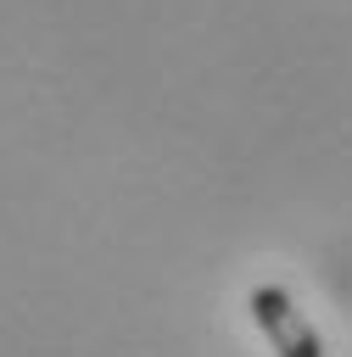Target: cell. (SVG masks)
Instances as JSON below:
<instances>
[{"label": "cell", "instance_id": "6da1fadb", "mask_svg": "<svg viewBox=\"0 0 352 357\" xmlns=\"http://www.w3.org/2000/svg\"><path fill=\"white\" fill-rule=\"evenodd\" d=\"M246 307H251L257 329L268 335V351H274V357H324L318 329L302 318V307H296V301H291L279 284H257Z\"/></svg>", "mask_w": 352, "mask_h": 357}]
</instances>
